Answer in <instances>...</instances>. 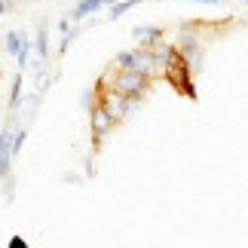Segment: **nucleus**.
<instances>
[{
    "label": "nucleus",
    "instance_id": "10",
    "mask_svg": "<svg viewBox=\"0 0 248 248\" xmlns=\"http://www.w3.org/2000/svg\"><path fill=\"white\" fill-rule=\"evenodd\" d=\"M55 31H59V37H64V34H71V31H74V22H71L68 16H62L59 22H55Z\"/></svg>",
    "mask_w": 248,
    "mask_h": 248
},
{
    "label": "nucleus",
    "instance_id": "7",
    "mask_svg": "<svg viewBox=\"0 0 248 248\" xmlns=\"http://www.w3.org/2000/svg\"><path fill=\"white\" fill-rule=\"evenodd\" d=\"M138 3H141V0H113V3L108 6V9H110L108 18H110V22H117V18H123L126 13H132V9H135Z\"/></svg>",
    "mask_w": 248,
    "mask_h": 248
},
{
    "label": "nucleus",
    "instance_id": "1",
    "mask_svg": "<svg viewBox=\"0 0 248 248\" xmlns=\"http://www.w3.org/2000/svg\"><path fill=\"white\" fill-rule=\"evenodd\" d=\"M101 80H104L108 89L126 95V98H138V101H144L147 95H150V86H154V80H150L147 74H141V71H123V68L104 71Z\"/></svg>",
    "mask_w": 248,
    "mask_h": 248
},
{
    "label": "nucleus",
    "instance_id": "12",
    "mask_svg": "<svg viewBox=\"0 0 248 248\" xmlns=\"http://www.w3.org/2000/svg\"><path fill=\"white\" fill-rule=\"evenodd\" d=\"M6 245H9V248H28V242L22 239V236H13V239H9Z\"/></svg>",
    "mask_w": 248,
    "mask_h": 248
},
{
    "label": "nucleus",
    "instance_id": "14",
    "mask_svg": "<svg viewBox=\"0 0 248 248\" xmlns=\"http://www.w3.org/2000/svg\"><path fill=\"white\" fill-rule=\"evenodd\" d=\"M217 3H242V0H217Z\"/></svg>",
    "mask_w": 248,
    "mask_h": 248
},
{
    "label": "nucleus",
    "instance_id": "15",
    "mask_svg": "<svg viewBox=\"0 0 248 248\" xmlns=\"http://www.w3.org/2000/svg\"><path fill=\"white\" fill-rule=\"evenodd\" d=\"M13 3H31V0H13Z\"/></svg>",
    "mask_w": 248,
    "mask_h": 248
},
{
    "label": "nucleus",
    "instance_id": "3",
    "mask_svg": "<svg viewBox=\"0 0 248 248\" xmlns=\"http://www.w3.org/2000/svg\"><path fill=\"white\" fill-rule=\"evenodd\" d=\"M132 40H138V46L154 49L156 43H163V28H159V25H150V22H141V25L132 28Z\"/></svg>",
    "mask_w": 248,
    "mask_h": 248
},
{
    "label": "nucleus",
    "instance_id": "8",
    "mask_svg": "<svg viewBox=\"0 0 248 248\" xmlns=\"http://www.w3.org/2000/svg\"><path fill=\"white\" fill-rule=\"evenodd\" d=\"M22 86H25V71H18L16 77H13V86H9V101H6V108H9V110H16V108H18V98H22Z\"/></svg>",
    "mask_w": 248,
    "mask_h": 248
},
{
    "label": "nucleus",
    "instance_id": "11",
    "mask_svg": "<svg viewBox=\"0 0 248 248\" xmlns=\"http://www.w3.org/2000/svg\"><path fill=\"white\" fill-rule=\"evenodd\" d=\"M62 181H64V184H83V175H77V171H64V175H62Z\"/></svg>",
    "mask_w": 248,
    "mask_h": 248
},
{
    "label": "nucleus",
    "instance_id": "16",
    "mask_svg": "<svg viewBox=\"0 0 248 248\" xmlns=\"http://www.w3.org/2000/svg\"><path fill=\"white\" fill-rule=\"evenodd\" d=\"M0 77H3V74H0Z\"/></svg>",
    "mask_w": 248,
    "mask_h": 248
},
{
    "label": "nucleus",
    "instance_id": "4",
    "mask_svg": "<svg viewBox=\"0 0 248 248\" xmlns=\"http://www.w3.org/2000/svg\"><path fill=\"white\" fill-rule=\"evenodd\" d=\"M110 3H113V0H77V3H74V9L68 13V18H71L74 25H77V22H83L86 16H95L98 9L110 6Z\"/></svg>",
    "mask_w": 248,
    "mask_h": 248
},
{
    "label": "nucleus",
    "instance_id": "6",
    "mask_svg": "<svg viewBox=\"0 0 248 248\" xmlns=\"http://www.w3.org/2000/svg\"><path fill=\"white\" fill-rule=\"evenodd\" d=\"M31 43L40 59H49V22H37V40H31Z\"/></svg>",
    "mask_w": 248,
    "mask_h": 248
},
{
    "label": "nucleus",
    "instance_id": "13",
    "mask_svg": "<svg viewBox=\"0 0 248 248\" xmlns=\"http://www.w3.org/2000/svg\"><path fill=\"white\" fill-rule=\"evenodd\" d=\"M9 13V3H6V0H0V16H6Z\"/></svg>",
    "mask_w": 248,
    "mask_h": 248
},
{
    "label": "nucleus",
    "instance_id": "2",
    "mask_svg": "<svg viewBox=\"0 0 248 248\" xmlns=\"http://www.w3.org/2000/svg\"><path fill=\"white\" fill-rule=\"evenodd\" d=\"M86 113H89V135H92V144L101 147V141L110 138V132L117 129L120 123L110 117V110L104 108V104H95V108H89Z\"/></svg>",
    "mask_w": 248,
    "mask_h": 248
},
{
    "label": "nucleus",
    "instance_id": "5",
    "mask_svg": "<svg viewBox=\"0 0 248 248\" xmlns=\"http://www.w3.org/2000/svg\"><path fill=\"white\" fill-rule=\"evenodd\" d=\"M28 43V34L25 31H18V28H16V31H6L3 34V52L6 55H13V59H16V55L18 52H22V46Z\"/></svg>",
    "mask_w": 248,
    "mask_h": 248
},
{
    "label": "nucleus",
    "instance_id": "9",
    "mask_svg": "<svg viewBox=\"0 0 248 248\" xmlns=\"http://www.w3.org/2000/svg\"><path fill=\"white\" fill-rule=\"evenodd\" d=\"M95 104H98V92H95V86H89V89H83V95H80V108L89 110Z\"/></svg>",
    "mask_w": 248,
    "mask_h": 248
}]
</instances>
